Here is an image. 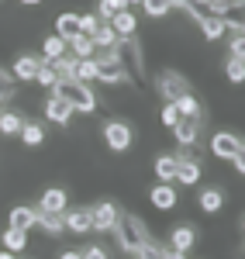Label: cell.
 Masks as SVG:
<instances>
[{"label":"cell","mask_w":245,"mask_h":259,"mask_svg":"<svg viewBox=\"0 0 245 259\" xmlns=\"http://www.w3.org/2000/svg\"><path fill=\"white\" fill-rule=\"evenodd\" d=\"M111 232H114L118 245H121L128 256H138V249H145V245L152 242L149 228H145L135 214H124V211H118V221H114V228H111Z\"/></svg>","instance_id":"cell-1"},{"label":"cell","mask_w":245,"mask_h":259,"mask_svg":"<svg viewBox=\"0 0 245 259\" xmlns=\"http://www.w3.org/2000/svg\"><path fill=\"white\" fill-rule=\"evenodd\" d=\"M52 97L66 100L73 111H80V114H93L97 111V97H93V90L80 80H59L52 87Z\"/></svg>","instance_id":"cell-2"},{"label":"cell","mask_w":245,"mask_h":259,"mask_svg":"<svg viewBox=\"0 0 245 259\" xmlns=\"http://www.w3.org/2000/svg\"><path fill=\"white\" fill-rule=\"evenodd\" d=\"M114 56L128 69V76H142L145 73V52L138 45V38H118L114 41Z\"/></svg>","instance_id":"cell-3"},{"label":"cell","mask_w":245,"mask_h":259,"mask_svg":"<svg viewBox=\"0 0 245 259\" xmlns=\"http://www.w3.org/2000/svg\"><path fill=\"white\" fill-rule=\"evenodd\" d=\"M211 152L218 159H235V156H245V145L235 132H214L211 135Z\"/></svg>","instance_id":"cell-4"},{"label":"cell","mask_w":245,"mask_h":259,"mask_svg":"<svg viewBox=\"0 0 245 259\" xmlns=\"http://www.w3.org/2000/svg\"><path fill=\"white\" fill-rule=\"evenodd\" d=\"M159 94H163L166 104H173V100H180L190 94V83H186L183 73H173V69H166L163 76H159Z\"/></svg>","instance_id":"cell-5"},{"label":"cell","mask_w":245,"mask_h":259,"mask_svg":"<svg viewBox=\"0 0 245 259\" xmlns=\"http://www.w3.org/2000/svg\"><path fill=\"white\" fill-rule=\"evenodd\" d=\"M104 142H107V149L124 152V149L131 145V124H128V121H107V124H104Z\"/></svg>","instance_id":"cell-6"},{"label":"cell","mask_w":245,"mask_h":259,"mask_svg":"<svg viewBox=\"0 0 245 259\" xmlns=\"http://www.w3.org/2000/svg\"><path fill=\"white\" fill-rule=\"evenodd\" d=\"M114 221H118V207L111 200H101L90 207V232H111Z\"/></svg>","instance_id":"cell-7"},{"label":"cell","mask_w":245,"mask_h":259,"mask_svg":"<svg viewBox=\"0 0 245 259\" xmlns=\"http://www.w3.org/2000/svg\"><path fill=\"white\" fill-rule=\"evenodd\" d=\"M197 180H201V159H193L190 152L176 156V177H173V183H180V187H193Z\"/></svg>","instance_id":"cell-8"},{"label":"cell","mask_w":245,"mask_h":259,"mask_svg":"<svg viewBox=\"0 0 245 259\" xmlns=\"http://www.w3.org/2000/svg\"><path fill=\"white\" fill-rule=\"evenodd\" d=\"M62 228H69L73 235L90 232V207H66L62 211Z\"/></svg>","instance_id":"cell-9"},{"label":"cell","mask_w":245,"mask_h":259,"mask_svg":"<svg viewBox=\"0 0 245 259\" xmlns=\"http://www.w3.org/2000/svg\"><path fill=\"white\" fill-rule=\"evenodd\" d=\"M173 139L180 142L183 149H190L193 142L201 139V118H180L173 124Z\"/></svg>","instance_id":"cell-10"},{"label":"cell","mask_w":245,"mask_h":259,"mask_svg":"<svg viewBox=\"0 0 245 259\" xmlns=\"http://www.w3.org/2000/svg\"><path fill=\"white\" fill-rule=\"evenodd\" d=\"M169 242H173V249H169V252L186 256V252L197 245V232H193V225H176V228L169 232Z\"/></svg>","instance_id":"cell-11"},{"label":"cell","mask_w":245,"mask_h":259,"mask_svg":"<svg viewBox=\"0 0 245 259\" xmlns=\"http://www.w3.org/2000/svg\"><path fill=\"white\" fill-rule=\"evenodd\" d=\"M149 200H152V207H156V211H173V207H176V200H180V194H176V187H173V183H159V187H152Z\"/></svg>","instance_id":"cell-12"},{"label":"cell","mask_w":245,"mask_h":259,"mask_svg":"<svg viewBox=\"0 0 245 259\" xmlns=\"http://www.w3.org/2000/svg\"><path fill=\"white\" fill-rule=\"evenodd\" d=\"M66 207H69V197H66L62 187H48L38 200V211H48V214H62Z\"/></svg>","instance_id":"cell-13"},{"label":"cell","mask_w":245,"mask_h":259,"mask_svg":"<svg viewBox=\"0 0 245 259\" xmlns=\"http://www.w3.org/2000/svg\"><path fill=\"white\" fill-rule=\"evenodd\" d=\"M197 207H201L204 214H218V211L225 207V190H221V187H204V190L197 194Z\"/></svg>","instance_id":"cell-14"},{"label":"cell","mask_w":245,"mask_h":259,"mask_svg":"<svg viewBox=\"0 0 245 259\" xmlns=\"http://www.w3.org/2000/svg\"><path fill=\"white\" fill-rule=\"evenodd\" d=\"M107 24L114 28V35H118V38H135V28H138V18H135V14H131L128 7H124V11H118L114 18L107 21Z\"/></svg>","instance_id":"cell-15"},{"label":"cell","mask_w":245,"mask_h":259,"mask_svg":"<svg viewBox=\"0 0 245 259\" xmlns=\"http://www.w3.org/2000/svg\"><path fill=\"white\" fill-rule=\"evenodd\" d=\"M73 114H76V111H73L66 100H59V97H48V100H45V118L52 121V124H69Z\"/></svg>","instance_id":"cell-16"},{"label":"cell","mask_w":245,"mask_h":259,"mask_svg":"<svg viewBox=\"0 0 245 259\" xmlns=\"http://www.w3.org/2000/svg\"><path fill=\"white\" fill-rule=\"evenodd\" d=\"M7 228H21V232L35 228V207H28V204H18V207L7 214Z\"/></svg>","instance_id":"cell-17"},{"label":"cell","mask_w":245,"mask_h":259,"mask_svg":"<svg viewBox=\"0 0 245 259\" xmlns=\"http://www.w3.org/2000/svg\"><path fill=\"white\" fill-rule=\"evenodd\" d=\"M38 62L41 59H35V56H18V59H14V69H11V76H14V80H35V73H38Z\"/></svg>","instance_id":"cell-18"},{"label":"cell","mask_w":245,"mask_h":259,"mask_svg":"<svg viewBox=\"0 0 245 259\" xmlns=\"http://www.w3.org/2000/svg\"><path fill=\"white\" fill-rule=\"evenodd\" d=\"M197 24H201V35H204L207 41H218V38H221V35L228 31V24L218 18V14H204V18L197 21Z\"/></svg>","instance_id":"cell-19"},{"label":"cell","mask_w":245,"mask_h":259,"mask_svg":"<svg viewBox=\"0 0 245 259\" xmlns=\"http://www.w3.org/2000/svg\"><path fill=\"white\" fill-rule=\"evenodd\" d=\"M56 35H59V38H73V35H80V14H69V11H66V14H59V18H56Z\"/></svg>","instance_id":"cell-20"},{"label":"cell","mask_w":245,"mask_h":259,"mask_svg":"<svg viewBox=\"0 0 245 259\" xmlns=\"http://www.w3.org/2000/svg\"><path fill=\"white\" fill-rule=\"evenodd\" d=\"M90 41H93V49H114L118 35H114V28H111L107 21H101V24L90 31Z\"/></svg>","instance_id":"cell-21"},{"label":"cell","mask_w":245,"mask_h":259,"mask_svg":"<svg viewBox=\"0 0 245 259\" xmlns=\"http://www.w3.org/2000/svg\"><path fill=\"white\" fill-rule=\"evenodd\" d=\"M66 49H69L76 59H90V56H93V41H90V35H83V31L66 41Z\"/></svg>","instance_id":"cell-22"},{"label":"cell","mask_w":245,"mask_h":259,"mask_svg":"<svg viewBox=\"0 0 245 259\" xmlns=\"http://www.w3.org/2000/svg\"><path fill=\"white\" fill-rule=\"evenodd\" d=\"M35 225H38L41 232H48V235H59L62 232V214H48V211H38V207H35Z\"/></svg>","instance_id":"cell-23"},{"label":"cell","mask_w":245,"mask_h":259,"mask_svg":"<svg viewBox=\"0 0 245 259\" xmlns=\"http://www.w3.org/2000/svg\"><path fill=\"white\" fill-rule=\"evenodd\" d=\"M21 128H24V118L14 114V111H0V135H21Z\"/></svg>","instance_id":"cell-24"},{"label":"cell","mask_w":245,"mask_h":259,"mask_svg":"<svg viewBox=\"0 0 245 259\" xmlns=\"http://www.w3.org/2000/svg\"><path fill=\"white\" fill-rule=\"evenodd\" d=\"M28 245V232H21V228H4V249L7 252H21Z\"/></svg>","instance_id":"cell-25"},{"label":"cell","mask_w":245,"mask_h":259,"mask_svg":"<svg viewBox=\"0 0 245 259\" xmlns=\"http://www.w3.org/2000/svg\"><path fill=\"white\" fill-rule=\"evenodd\" d=\"M156 177H159V183H173V177H176V156H159L156 159Z\"/></svg>","instance_id":"cell-26"},{"label":"cell","mask_w":245,"mask_h":259,"mask_svg":"<svg viewBox=\"0 0 245 259\" xmlns=\"http://www.w3.org/2000/svg\"><path fill=\"white\" fill-rule=\"evenodd\" d=\"M18 139L24 142V145H31V149H35V145L45 142V132H41V124H35V121H24V128H21Z\"/></svg>","instance_id":"cell-27"},{"label":"cell","mask_w":245,"mask_h":259,"mask_svg":"<svg viewBox=\"0 0 245 259\" xmlns=\"http://www.w3.org/2000/svg\"><path fill=\"white\" fill-rule=\"evenodd\" d=\"M176 104V111H180V118H201V100L193 97V94H186V97L173 100Z\"/></svg>","instance_id":"cell-28"},{"label":"cell","mask_w":245,"mask_h":259,"mask_svg":"<svg viewBox=\"0 0 245 259\" xmlns=\"http://www.w3.org/2000/svg\"><path fill=\"white\" fill-rule=\"evenodd\" d=\"M73 80H80V83H86V87H90V83L97 80V62H93V59H80V62H76Z\"/></svg>","instance_id":"cell-29"},{"label":"cell","mask_w":245,"mask_h":259,"mask_svg":"<svg viewBox=\"0 0 245 259\" xmlns=\"http://www.w3.org/2000/svg\"><path fill=\"white\" fill-rule=\"evenodd\" d=\"M76 56H59V59H52V69L59 73V80H73V73H76Z\"/></svg>","instance_id":"cell-30"},{"label":"cell","mask_w":245,"mask_h":259,"mask_svg":"<svg viewBox=\"0 0 245 259\" xmlns=\"http://www.w3.org/2000/svg\"><path fill=\"white\" fill-rule=\"evenodd\" d=\"M45 62H52V59H59V56H66L69 49H66V38H59V35H52V38H45Z\"/></svg>","instance_id":"cell-31"},{"label":"cell","mask_w":245,"mask_h":259,"mask_svg":"<svg viewBox=\"0 0 245 259\" xmlns=\"http://www.w3.org/2000/svg\"><path fill=\"white\" fill-rule=\"evenodd\" d=\"M35 83H41V87H48V90H52V87L59 83V73L52 69V62H45V59L38 62V73H35Z\"/></svg>","instance_id":"cell-32"},{"label":"cell","mask_w":245,"mask_h":259,"mask_svg":"<svg viewBox=\"0 0 245 259\" xmlns=\"http://www.w3.org/2000/svg\"><path fill=\"white\" fill-rule=\"evenodd\" d=\"M124 7H128V0H101V4H97V18L111 21L118 11H124Z\"/></svg>","instance_id":"cell-33"},{"label":"cell","mask_w":245,"mask_h":259,"mask_svg":"<svg viewBox=\"0 0 245 259\" xmlns=\"http://www.w3.org/2000/svg\"><path fill=\"white\" fill-rule=\"evenodd\" d=\"M142 7H145V14H149V18H166V14L173 11V4H169V0H142Z\"/></svg>","instance_id":"cell-34"},{"label":"cell","mask_w":245,"mask_h":259,"mask_svg":"<svg viewBox=\"0 0 245 259\" xmlns=\"http://www.w3.org/2000/svg\"><path fill=\"white\" fill-rule=\"evenodd\" d=\"M225 76H228L231 83H242V80H245V62L231 56V59L225 62Z\"/></svg>","instance_id":"cell-35"},{"label":"cell","mask_w":245,"mask_h":259,"mask_svg":"<svg viewBox=\"0 0 245 259\" xmlns=\"http://www.w3.org/2000/svg\"><path fill=\"white\" fill-rule=\"evenodd\" d=\"M14 76H11V73H4V69H0V104H4V100L7 97H14Z\"/></svg>","instance_id":"cell-36"},{"label":"cell","mask_w":245,"mask_h":259,"mask_svg":"<svg viewBox=\"0 0 245 259\" xmlns=\"http://www.w3.org/2000/svg\"><path fill=\"white\" fill-rule=\"evenodd\" d=\"M169 4H173V7H186V11L193 14V21H201V18H204V11H201L204 4H201V0H169Z\"/></svg>","instance_id":"cell-37"},{"label":"cell","mask_w":245,"mask_h":259,"mask_svg":"<svg viewBox=\"0 0 245 259\" xmlns=\"http://www.w3.org/2000/svg\"><path fill=\"white\" fill-rule=\"evenodd\" d=\"M180 121V111H176V104H163V124L166 128H173Z\"/></svg>","instance_id":"cell-38"},{"label":"cell","mask_w":245,"mask_h":259,"mask_svg":"<svg viewBox=\"0 0 245 259\" xmlns=\"http://www.w3.org/2000/svg\"><path fill=\"white\" fill-rule=\"evenodd\" d=\"M231 56H235V59H242V56H245V35H242V31L231 35Z\"/></svg>","instance_id":"cell-39"},{"label":"cell","mask_w":245,"mask_h":259,"mask_svg":"<svg viewBox=\"0 0 245 259\" xmlns=\"http://www.w3.org/2000/svg\"><path fill=\"white\" fill-rule=\"evenodd\" d=\"M97 24H101V18H97V14H80V31H83V35H90Z\"/></svg>","instance_id":"cell-40"},{"label":"cell","mask_w":245,"mask_h":259,"mask_svg":"<svg viewBox=\"0 0 245 259\" xmlns=\"http://www.w3.org/2000/svg\"><path fill=\"white\" fill-rule=\"evenodd\" d=\"M80 259H107V249H101V245H86L80 252Z\"/></svg>","instance_id":"cell-41"},{"label":"cell","mask_w":245,"mask_h":259,"mask_svg":"<svg viewBox=\"0 0 245 259\" xmlns=\"http://www.w3.org/2000/svg\"><path fill=\"white\" fill-rule=\"evenodd\" d=\"M231 166H235V169L242 173V169H245V156H235V159H231Z\"/></svg>","instance_id":"cell-42"},{"label":"cell","mask_w":245,"mask_h":259,"mask_svg":"<svg viewBox=\"0 0 245 259\" xmlns=\"http://www.w3.org/2000/svg\"><path fill=\"white\" fill-rule=\"evenodd\" d=\"M59 259H80V252L76 249H66V252H59Z\"/></svg>","instance_id":"cell-43"},{"label":"cell","mask_w":245,"mask_h":259,"mask_svg":"<svg viewBox=\"0 0 245 259\" xmlns=\"http://www.w3.org/2000/svg\"><path fill=\"white\" fill-rule=\"evenodd\" d=\"M163 259H186V256H180V252H169V249H166V252H163Z\"/></svg>","instance_id":"cell-44"},{"label":"cell","mask_w":245,"mask_h":259,"mask_svg":"<svg viewBox=\"0 0 245 259\" xmlns=\"http://www.w3.org/2000/svg\"><path fill=\"white\" fill-rule=\"evenodd\" d=\"M0 259H18V252H7V249H4V252H0Z\"/></svg>","instance_id":"cell-45"},{"label":"cell","mask_w":245,"mask_h":259,"mask_svg":"<svg viewBox=\"0 0 245 259\" xmlns=\"http://www.w3.org/2000/svg\"><path fill=\"white\" fill-rule=\"evenodd\" d=\"M21 4H41V0H21Z\"/></svg>","instance_id":"cell-46"},{"label":"cell","mask_w":245,"mask_h":259,"mask_svg":"<svg viewBox=\"0 0 245 259\" xmlns=\"http://www.w3.org/2000/svg\"><path fill=\"white\" fill-rule=\"evenodd\" d=\"M128 4H142V0H128Z\"/></svg>","instance_id":"cell-47"},{"label":"cell","mask_w":245,"mask_h":259,"mask_svg":"<svg viewBox=\"0 0 245 259\" xmlns=\"http://www.w3.org/2000/svg\"><path fill=\"white\" fill-rule=\"evenodd\" d=\"M201 4H204V7H207V4H211V0H201Z\"/></svg>","instance_id":"cell-48"}]
</instances>
